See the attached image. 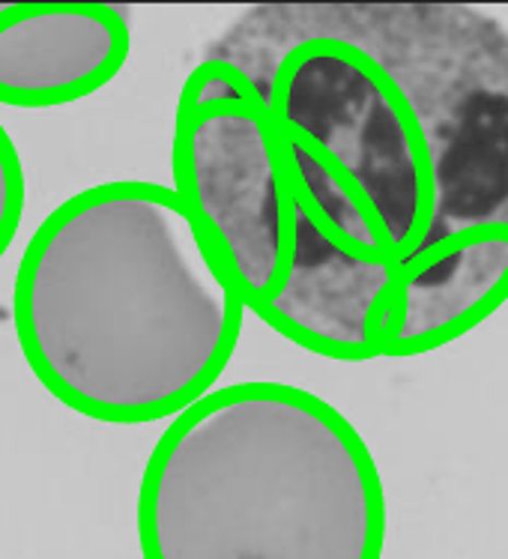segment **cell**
I'll return each mask as SVG.
<instances>
[{"label":"cell","mask_w":508,"mask_h":559,"mask_svg":"<svg viewBox=\"0 0 508 559\" xmlns=\"http://www.w3.org/2000/svg\"><path fill=\"white\" fill-rule=\"evenodd\" d=\"M24 210V171L10 132L0 126V258L19 234Z\"/></svg>","instance_id":"6"},{"label":"cell","mask_w":508,"mask_h":559,"mask_svg":"<svg viewBox=\"0 0 508 559\" xmlns=\"http://www.w3.org/2000/svg\"><path fill=\"white\" fill-rule=\"evenodd\" d=\"M129 46L123 10L108 3L0 7V105L79 103L123 69Z\"/></svg>","instance_id":"5"},{"label":"cell","mask_w":508,"mask_h":559,"mask_svg":"<svg viewBox=\"0 0 508 559\" xmlns=\"http://www.w3.org/2000/svg\"><path fill=\"white\" fill-rule=\"evenodd\" d=\"M203 60L270 108L291 275L258 314L362 362L458 342L508 302V34L458 3H267Z\"/></svg>","instance_id":"1"},{"label":"cell","mask_w":508,"mask_h":559,"mask_svg":"<svg viewBox=\"0 0 508 559\" xmlns=\"http://www.w3.org/2000/svg\"><path fill=\"white\" fill-rule=\"evenodd\" d=\"M249 299L174 186H91L51 210L15 273L12 320L34 377L105 425L180 416L213 392Z\"/></svg>","instance_id":"2"},{"label":"cell","mask_w":508,"mask_h":559,"mask_svg":"<svg viewBox=\"0 0 508 559\" xmlns=\"http://www.w3.org/2000/svg\"><path fill=\"white\" fill-rule=\"evenodd\" d=\"M174 189L222 242L249 311L291 275V213L272 144L270 108L239 69L201 60L177 103Z\"/></svg>","instance_id":"4"},{"label":"cell","mask_w":508,"mask_h":559,"mask_svg":"<svg viewBox=\"0 0 508 559\" xmlns=\"http://www.w3.org/2000/svg\"><path fill=\"white\" fill-rule=\"evenodd\" d=\"M138 542L144 559H380L383 479L329 401L279 380L231 383L153 445Z\"/></svg>","instance_id":"3"}]
</instances>
